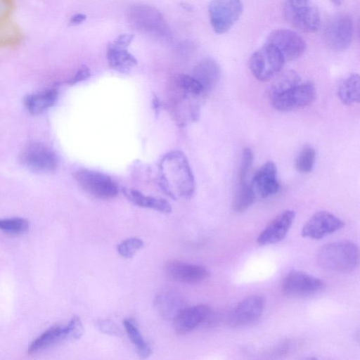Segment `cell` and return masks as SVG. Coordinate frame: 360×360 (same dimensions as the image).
<instances>
[{
	"label": "cell",
	"mask_w": 360,
	"mask_h": 360,
	"mask_svg": "<svg viewBox=\"0 0 360 360\" xmlns=\"http://www.w3.org/2000/svg\"><path fill=\"white\" fill-rule=\"evenodd\" d=\"M160 184L173 199L190 198L195 191V179L186 156L181 151L167 153L160 162Z\"/></svg>",
	"instance_id": "cell-1"
},
{
	"label": "cell",
	"mask_w": 360,
	"mask_h": 360,
	"mask_svg": "<svg viewBox=\"0 0 360 360\" xmlns=\"http://www.w3.org/2000/svg\"><path fill=\"white\" fill-rule=\"evenodd\" d=\"M321 267L333 271L347 273L356 269L359 263L357 245L351 240H340L323 246L317 255Z\"/></svg>",
	"instance_id": "cell-2"
},
{
	"label": "cell",
	"mask_w": 360,
	"mask_h": 360,
	"mask_svg": "<svg viewBox=\"0 0 360 360\" xmlns=\"http://www.w3.org/2000/svg\"><path fill=\"white\" fill-rule=\"evenodd\" d=\"M127 18L137 31L158 38H168L170 31L162 13L153 6L145 4L131 6L127 11Z\"/></svg>",
	"instance_id": "cell-3"
},
{
	"label": "cell",
	"mask_w": 360,
	"mask_h": 360,
	"mask_svg": "<svg viewBox=\"0 0 360 360\" xmlns=\"http://www.w3.org/2000/svg\"><path fill=\"white\" fill-rule=\"evenodd\" d=\"M283 11L285 20L297 29L311 33L319 30L321 15L312 0H284Z\"/></svg>",
	"instance_id": "cell-4"
},
{
	"label": "cell",
	"mask_w": 360,
	"mask_h": 360,
	"mask_svg": "<svg viewBox=\"0 0 360 360\" xmlns=\"http://www.w3.org/2000/svg\"><path fill=\"white\" fill-rule=\"evenodd\" d=\"M285 60L280 51L266 42L255 51L249 60L250 70L259 81H267L276 76L282 69Z\"/></svg>",
	"instance_id": "cell-5"
},
{
	"label": "cell",
	"mask_w": 360,
	"mask_h": 360,
	"mask_svg": "<svg viewBox=\"0 0 360 360\" xmlns=\"http://www.w3.org/2000/svg\"><path fill=\"white\" fill-rule=\"evenodd\" d=\"M354 22L347 13H340L326 22L323 37L326 46L335 51L347 50L352 41Z\"/></svg>",
	"instance_id": "cell-6"
},
{
	"label": "cell",
	"mask_w": 360,
	"mask_h": 360,
	"mask_svg": "<svg viewBox=\"0 0 360 360\" xmlns=\"http://www.w3.org/2000/svg\"><path fill=\"white\" fill-rule=\"evenodd\" d=\"M243 11L241 0H211L208 12L211 25L217 34L228 32Z\"/></svg>",
	"instance_id": "cell-7"
},
{
	"label": "cell",
	"mask_w": 360,
	"mask_h": 360,
	"mask_svg": "<svg viewBox=\"0 0 360 360\" xmlns=\"http://www.w3.org/2000/svg\"><path fill=\"white\" fill-rule=\"evenodd\" d=\"M19 161L28 169L39 172L55 171L58 165V158L55 151L39 142L26 145L19 155Z\"/></svg>",
	"instance_id": "cell-8"
},
{
	"label": "cell",
	"mask_w": 360,
	"mask_h": 360,
	"mask_svg": "<svg viewBox=\"0 0 360 360\" xmlns=\"http://www.w3.org/2000/svg\"><path fill=\"white\" fill-rule=\"evenodd\" d=\"M75 177L86 192L97 198L110 199L118 193L116 184L108 176L99 172L81 169L75 172Z\"/></svg>",
	"instance_id": "cell-9"
},
{
	"label": "cell",
	"mask_w": 360,
	"mask_h": 360,
	"mask_svg": "<svg viewBox=\"0 0 360 360\" xmlns=\"http://www.w3.org/2000/svg\"><path fill=\"white\" fill-rule=\"evenodd\" d=\"M316 98V88L310 82L300 83L271 100L274 108L286 112L309 105Z\"/></svg>",
	"instance_id": "cell-10"
},
{
	"label": "cell",
	"mask_w": 360,
	"mask_h": 360,
	"mask_svg": "<svg viewBox=\"0 0 360 360\" xmlns=\"http://www.w3.org/2000/svg\"><path fill=\"white\" fill-rule=\"evenodd\" d=\"M276 47L285 60H292L300 57L305 51L307 44L297 32L284 28L273 30L266 41Z\"/></svg>",
	"instance_id": "cell-11"
},
{
	"label": "cell",
	"mask_w": 360,
	"mask_h": 360,
	"mask_svg": "<svg viewBox=\"0 0 360 360\" xmlns=\"http://www.w3.org/2000/svg\"><path fill=\"white\" fill-rule=\"evenodd\" d=\"M323 281L305 272L292 270L288 272L282 283V290L289 296H307L323 290Z\"/></svg>",
	"instance_id": "cell-12"
},
{
	"label": "cell",
	"mask_w": 360,
	"mask_h": 360,
	"mask_svg": "<svg viewBox=\"0 0 360 360\" xmlns=\"http://www.w3.org/2000/svg\"><path fill=\"white\" fill-rule=\"evenodd\" d=\"M344 225V221L333 214L319 211L314 214L304 224L301 235L304 238L320 240L341 229Z\"/></svg>",
	"instance_id": "cell-13"
},
{
	"label": "cell",
	"mask_w": 360,
	"mask_h": 360,
	"mask_svg": "<svg viewBox=\"0 0 360 360\" xmlns=\"http://www.w3.org/2000/svg\"><path fill=\"white\" fill-rule=\"evenodd\" d=\"M133 39L134 35L123 34L108 45L107 60L115 70L126 73L137 64L136 59L127 50Z\"/></svg>",
	"instance_id": "cell-14"
},
{
	"label": "cell",
	"mask_w": 360,
	"mask_h": 360,
	"mask_svg": "<svg viewBox=\"0 0 360 360\" xmlns=\"http://www.w3.org/2000/svg\"><path fill=\"white\" fill-rule=\"evenodd\" d=\"M264 306L265 300L263 296L250 295L236 306L230 314L229 323L233 326L250 325L261 317Z\"/></svg>",
	"instance_id": "cell-15"
},
{
	"label": "cell",
	"mask_w": 360,
	"mask_h": 360,
	"mask_svg": "<svg viewBox=\"0 0 360 360\" xmlns=\"http://www.w3.org/2000/svg\"><path fill=\"white\" fill-rule=\"evenodd\" d=\"M295 217V212L287 210L274 217L257 238L260 245L274 244L282 240L289 231Z\"/></svg>",
	"instance_id": "cell-16"
},
{
	"label": "cell",
	"mask_w": 360,
	"mask_h": 360,
	"mask_svg": "<svg viewBox=\"0 0 360 360\" xmlns=\"http://www.w3.org/2000/svg\"><path fill=\"white\" fill-rule=\"evenodd\" d=\"M165 272L169 278L186 283H199L210 276L209 271L203 266L179 260L167 262Z\"/></svg>",
	"instance_id": "cell-17"
},
{
	"label": "cell",
	"mask_w": 360,
	"mask_h": 360,
	"mask_svg": "<svg viewBox=\"0 0 360 360\" xmlns=\"http://www.w3.org/2000/svg\"><path fill=\"white\" fill-rule=\"evenodd\" d=\"M252 187L256 195L268 198L278 193L280 185L277 181L275 164L268 161L259 168L252 179Z\"/></svg>",
	"instance_id": "cell-18"
},
{
	"label": "cell",
	"mask_w": 360,
	"mask_h": 360,
	"mask_svg": "<svg viewBox=\"0 0 360 360\" xmlns=\"http://www.w3.org/2000/svg\"><path fill=\"white\" fill-rule=\"evenodd\" d=\"M210 313L207 304H197L186 307L173 320L175 332L178 335H185L204 321Z\"/></svg>",
	"instance_id": "cell-19"
},
{
	"label": "cell",
	"mask_w": 360,
	"mask_h": 360,
	"mask_svg": "<svg viewBox=\"0 0 360 360\" xmlns=\"http://www.w3.org/2000/svg\"><path fill=\"white\" fill-rule=\"evenodd\" d=\"M192 76L202 85L204 92L207 93L212 91L218 83L221 69L216 60L205 58L194 67Z\"/></svg>",
	"instance_id": "cell-20"
},
{
	"label": "cell",
	"mask_w": 360,
	"mask_h": 360,
	"mask_svg": "<svg viewBox=\"0 0 360 360\" xmlns=\"http://www.w3.org/2000/svg\"><path fill=\"white\" fill-rule=\"evenodd\" d=\"M154 305L158 313L169 321H173L186 307L184 299L171 291L158 294L154 300Z\"/></svg>",
	"instance_id": "cell-21"
},
{
	"label": "cell",
	"mask_w": 360,
	"mask_h": 360,
	"mask_svg": "<svg viewBox=\"0 0 360 360\" xmlns=\"http://www.w3.org/2000/svg\"><path fill=\"white\" fill-rule=\"evenodd\" d=\"M123 193L132 203L141 207L155 210L163 213H169L172 206L164 198L144 195L139 191L134 189H123Z\"/></svg>",
	"instance_id": "cell-22"
},
{
	"label": "cell",
	"mask_w": 360,
	"mask_h": 360,
	"mask_svg": "<svg viewBox=\"0 0 360 360\" xmlns=\"http://www.w3.org/2000/svg\"><path fill=\"white\" fill-rule=\"evenodd\" d=\"M57 98V90L51 89L41 93L27 96L24 103L30 112L37 115L52 107L56 103Z\"/></svg>",
	"instance_id": "cell-23"
},
{
	"label": "cell",
	"mask_w": 360,
	"mask_h": 360,
	"mask_svg": "<svg viewBox=\"0 0 360 360\" xmlns=\"http://www.w3.org/2000/svg\"><path fill=\"white\" fill-rule=\"evenodd\" d=\"M338 96L345 105L358 103L360 100L359 75L353 73L344 79L338 87Z\"/></svg>",
	"instance_id": "cell-24"
},
{
	"label": "cell",
	"mask_w": 360,
	"mask_h": 360,
	"mask_svg": "<svg viewBox=\"0 0 360 360\" xmlns=\"http://www.w3.org/2000/svg\"><path fill=\"white\" fill-rule=\"evenodd\" d=\"M301 83V77L294 70H288L279 75L270 85L268 96L270 100L292 89Z\"/></svg>",
	"instance_id": "cell-25"
},
{
	"label": "cell",
	"mask_w": 360,
	"mask_h": 360,
	"mask_svg": "<svg viewBox=\"0 0 360 360\" xmlns=\"http://www.w3.org/2000/svg\"><path fill=\"white\" fill-rule=\"evenodd\" d=\"M64 338V327L60 326H52L32 342L28 352L30 354H34L40 352Z\"/></svg>",
	"instance_id": "cell-26"
},
{
	"label": "cell",
	"mask_w": 360,
	"mask_h": 360,
	"mask_svg": "<svg viewBox=\"0 0 360 360\" xmlns=\"http://www.w3.org/2000/svg\"><path fill=\"white\" fill-rule=\"evenodd\" d=\"M256 194L251 185L246 181L239 182L233 200V208L237 212H243L252 205Z\"/></svg>",
	"instance_id": "cell-27"
},
{
	"label": "cell",
	"mask_w": 360,
	"mask_h": 360,
	"mask_svg": "<svg viewBox=\"0 0 360 360\" xmlns=\"http://www.w3.org/2000/svg\"><path fill=\"white\" fill-rule=\"evenodd\" d=\"M123 323L129 338L135 346L138 355L143 359L148 357L151 354V349L145 342L139 329L130 319H124Z\"/></svg>",
	"instance_id": "cell-28"
},
{
	"label": "cell",
	"mask_w": 360,
	"mask_h": 360,
	"mask_svg": "<svg viewBox=\"0 0 360 360\" xmlns=\"http://www.w3.org/2000/svg\"><path fill=\"white\" fill-rule=\"evenodd\" d=\"M316 159V151L310 145L304 146L300 150L295 160V167L298 172L309 173L314 167Z\"/></svg>",
	"instance_id": "cell-29"
},
{
	"label": "cell",
	"mask_w": 360,
	"mask_h": 360,
	"mask_svg": "<svg viewBox=\"0 0 360 360\" xmlns=\"http://www.w3.org/2000/svg\"><path fill=\"white\" fill-rule=\"evenodd\" d=\"M143 241L136 237L127 238L121 242L117 247L118 254L124 258H132L137 251L143 248Z\"/></svg>",
	"instance_id": "cell-30"
},
{
	"label": "cell",
	"mask_w": 360,
	"mask_h": 360,
	"mask_svg": "<svg viewBox=\"0 0 360 360\" xmlns=\"http://www.w3.org/2000/svg\"><path fill=\"white\" fill-rule=\"evenodd\" d=\"M176 83L181 89L191 95L197 96L205 93L202 85L193 76L180 75Z\"/></svg>",
	"instance_id": "cell-31"
},
{
	"label": "cell",
	"mask_w": 360,
	"mask_h": 360,
	"mask_svg": "<svg viewBox=\"0 0 360 360\" xmlns=\"http://www.w3.org/2000/svg\"><path fill=\"white\" fill-rule=\"evenodd\" d=\"M29 228V222L22 218L0 219V229L12 233H20Z\"/></svg>",
	"instance_id": "cell-32"
},
{
	"label": "cell",
	"mask_w": 360,
	"mask_h": 360,
	"mask_svg": "<svg viewBox=\"0 0 360 360\" xmlns=\"http://www.w3.org/2000/svg\"><path fill=\"white\" fill-rule=\"evenodd\" d=\"M65 338L77 340L79 339L84 334V328L83 323L78 316H74L64 327Z\"/></svg>",
	"instance_id": "cell-33"
},
{
	"label": "cell",
	"mask_w": 360,
	"mask_h": 360,
	"mask_svg": "<svg viewBox=\"0 0 360 360\" xmlns=\"http://www.w3.org/2000/svg\"><path fill=\"white\" fill-rule=\"evenodd\" d=\"M253 161V153L250 148H245L243 150V154L238 169V180L239 182H245L247 174L251 167Z\"/></svg>",
	"instance_id": "cell-34"
},
{
	"label": "cell",
	"mask_w": 360,
	"mask_h": 360,
	"mask_svg": "<svg viewBox=\"0 0 360 360\" xmlns=\"http://www.w3.org/2000/svg\"><path fill=\"white\" fill-rule=\"evenodd\" d=\"M91 75L90 70L86 66L81 67L75 75L68 81L70 84L78 83L89 78Z\"/></svg>",
	"instance_id": "cell-35"
},
{
	"label": "cell",
	"mask_w": 360,
	"mask_h": 360,
	"mask_svg": "<svg viewBox=\"0 0 360 360\" xmlns=\"http://www.w3.org/2000/svg\"><path fill=\"white\" fill-rule=\"evenodd\" d=\"M99 328L103 333L117 335L120 333L119 328L111 321L103 320L99 323Z\"/></svg>",
	"instance_id": "cell-36"
},
{
	"label": "cell",
	"mask_w": 360,
	"mask_h": 360,
	"mask_svg": "<svg viewBox=\"0 0 360 360\" xmlns=\"http://www.w3.org/2000/svg\"><path fill=\"white\" fill-rule=\"evenodd\" d=\"M86 19V15L83 13H77L73 15L70 19V25H77L83 22Z\"/></svg>",
	"instance_id": "cell-37"
},
{
	"label": "cell",
	"mask_w": 360,
	"mask_h": 360,
	"mask_svg": "<svg viewBox=\"0 0 360 360\" xmlns=\"http://www.w3.org/2000/svg\"><path fill=\"white\" fill-rule=\"evenodd\" d=\"M335 5H340L344 0H330Z\"/></svg>",
	"instance_id": "cell-38"
}]
</instances>
